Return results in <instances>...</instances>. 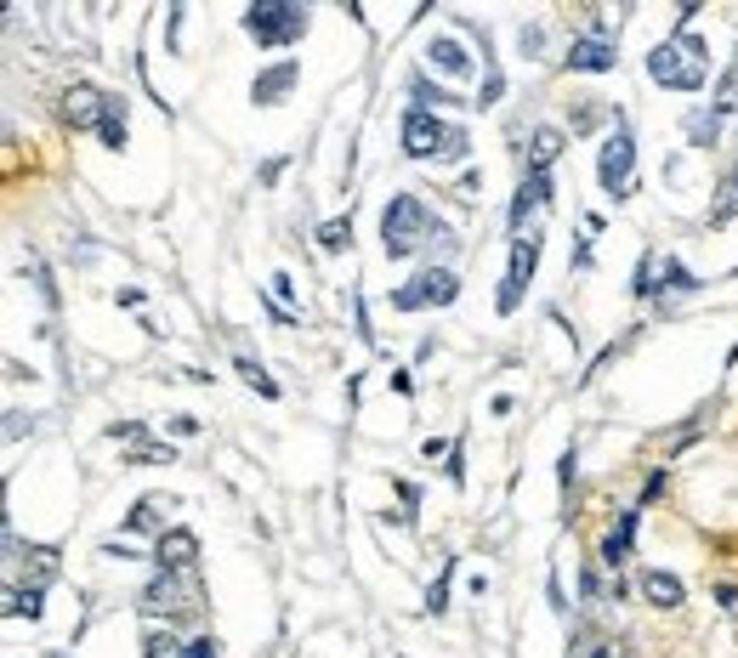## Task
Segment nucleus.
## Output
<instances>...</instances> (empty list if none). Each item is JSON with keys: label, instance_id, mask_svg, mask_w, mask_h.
I'll use <instances>...</instances> for the list:
<instances>
[{"label": "nucleus", "instance_id": "1", "mask_svg": "<svg viewBox=\"0 0 738 658\" xmlns=\"http://www.w3.org/2000/svg\"><path fill=\"white\" fill-rule=\"evenodd\" d=\"M426 244H449V227H443L415 193H398V199L381 210V250H387L392 261H404V256H415V250H426Z\"/></svg>", "mask_w": 738, "mask_h": 658}, {"label": "nucleus", "instance_id": "2", "mask_svg": "<svg viewBox=\"0 0 738 658\" xmlns=\"http://www.w3.org/2000/svg\"><path fill=\"white\" fill-rule=\"evenodd\" d=\"M648 74L670 91H704V80H710V46L699 35L676 29L670 40H659L648 52Z\"/></svg>", "mask_w": 738, "mask_h": 658}, {"label": "nucleus", "instance_id": "3", "mask_svg": "<svg viewBox=\"0 0 738 658\" xmlns=\"http://www.w3.org/2000/svg\"><path fill=\"white\" fill-rule=\"evenodd\" d=\"M398 142H404L409 159H466L472 154V137H466L460 125H438L432 108H409Z\"/></svg>", "mask_w": 738, "mask_h": 658}, {"label": "nucleus", "instance_id": "4", "mask_svg": "<svg viewBox=\"0 0 738 658\" xmlns=\"http://www.w3.org/2000/svg\"><path fill=\"white\" fill-rule=\"evenodd\" d=\"M245 29L256 35V46L279 52V46L307 35V6H296V0H256L245 12Z\"/></svg>", "mask_w": 738, "mask_h": 658}, {"label": "nucleus", "instance_id": "5", "mask_svg": "<svg viewBox=\"0 0 738 658\" xmlns=\"http://www.w3.org/2000/svg\"><path fill=\"white\" fill-rule=\"evenodd\" d=\"M597 176H602V193L625 199L631 193V176H636V137H631V120L614 108V137L602 142V159H597Z\"/></svg>", "mask_w": 738, "mask_h": 658}, {"label": "nucleus", "instance_id": "6", "mask_svg": "<svg viewBox=\"0 0 738 658\" xmlns=\"http://www.w3.org/2000/svg\"><path fill=\"white\" fill-rule=\"evenodd\" d=\"M460 295V278L455 267H421V273L392 290V307L398 312H421V307H449Z\"/></svg>", "mask_w": 738, "mask_h": 658}, {"label": "nucleus", "instance_id": "7", "mask_svg": "<svg viewBox=\"0 0 738 658\" xmlns=\"http://www.w3.org/2000/svg\"><path fill=\"white\" fill-rule=\"evenodd\" d=\"M199 602V579L194 573H171V568H159L154 579H148V590H142V613H188V607Z\"/></svg>", "mask_w": 738, "mask_h": 658}, {"label": "nucleus", "instance_id": "8", "mask_svg": "<svg viewBox=\"0 0 738 658\" xmlns=\"http://www.w3.org/2000/svg\"><path fill=\"white\" fill-rule=\"evenodd\" d=\"M534 267H540V239L528 233V239L511 244V273H506V284H500V312L523 307V290H528V278H534Z\"/></svg>", "mask_w": 738, "mask_h": 658}, {"label": "nucleus", "instance_id": "9", "mask_svg": "<svg viewBox=\"0 0 738 658\" xmlns=\"http://www.w3.org/2000/svg\"><path fill=\"white\" fill-rule=\"evenodd\" d=\"M619 69V52H614V40L602 35H580L574 40V52H568V74H608Z\"/></svg>", "mask_w": 738, "mask_h": 658}, {"label": "nucleus", "instance_id": "10", "mask_svg": "<svg viewBox=\"0 0 738 658\" xmlns=\"http://www.w3.org/2000/svg\"><path fill=\"white\" fill-rule=\"evenodd\" d=\"M545 205H551V176H545V171H528L523 188H517V199H511V227L523 233V222L534 216V210H545Z\"/></svg>", "mask_w": 738, "mask_h": 658}, {"label": "nucleus", "instance_id": "11", "mask_svg": "<svg viewBox=\"0 0 738 658\" xmlns=\"http://www.w3.org/2000/svg\"><path fill=\"white\" fill-rule=\"evenodd\" d=\"M296 80H301V69L290 63V57H284V63H273V69H262L256 80H250V97H256L262 108H267V103H284V91L296 86Z\"/></svg>", "mask_w": 738, "mask_h": 658}, {"label": "nucleus", "instance_id": "12", "mask_svg": "<svg viewBox=\"0 0 738 658\" xmlns=\"http://www.w3.org/2000/svg\"><path fill=\"white\" fill-rule=\"evenodd\" d=\"M103 91H91V86H74L69 91V103H63V114H69V125H80V131H86V125H103Z\"/></svg>", "mask_w": 738, "mask_h": 658}, {"label": "nucleus", "instance_id": "13", "mask_svg": "<svg viewBox=\"0 0 738 658\" xmlns=\"http://www.w3.org/2000/svg\"><path fill=\"white\" fill-rule=\"evenodd\" d=\"M23 556V551H18ZM57 568H63V556L52 551V545H29V556H23V573H29V590H46L57 579Z\"/></svg>", "mask_w": 738, "mask_h": 658}, {"label": "nucleus", "instance_id": "14", "mask_svg": "<svg viewBox=\"0 0 738 658\" xmlns=\"http://www.w3.org/2000/svg\"><path fill=\"white\" fill-rule=\"evenodd\" d=\"M154 562L159 568H188V562H194V534H188V528H176V534H159V545H154Z\"/></svg>", "mask_w": 738, "mask_h": 658}, {"label": "nucleus", "instance_id": "15", "mask_svg": "<svg viewBox=\"0 0 738 658\" xmlns=\"http://www.w3.org/2000/svg\"><path fill=\"white\" fill-rule=\"evenodd\" d=\"M642 596H648L653 607H682V579L676 573H642Z\"/></svg>", "mask_w": 738, "mask_h": 658}, {"label": "nucleus", "instance_id": "16", "mask_svg": "<svg viewBox=\"0 0 738 658\" xmlns=\"http://www.w3.org/2000/svg\"><path fill=\"white\" fill-rule=\"evenodd\" d=\"M557 154H563V131H557V125H540V131H534V148H528V171H551Z\"/></svg>", "mask_w": 738, "mask_h": 658}, {"label": "nucleus", "instance_id": "17", "mask_svg": "<svg viewBox=\"0 0 738 658\" xmlns=\"http://www.w3.org/2000/svg\"><path fill=\"white\" fill-rule=\"evenodd\" d=\"M631 539H636V511H625V517H619V528L602 539V562H608V568H625V556H631Z\"/></svg>", "mask_w": 738, "mask_h": 658}, {"label": "nucleus", "instance_id": "18", "mask_svg": "<svg viewBox=\"0 0 738 658\" xmlns=\"http://www.w3.org/2000/svg\"><path fill=\"white\" fill-rule=\"evenodd\" d=\"M426 57H432L443 74H472V57L460 52V40H449V35L432 40V46H426Z\"/></svg>", "mask_w": 738, "mask_h": 658}, {"label": "nucleus", "instance_id": "19", "mask_svg": "<svg viewBox=\"0 0 738 658\" xmlns=\"http://www.w3.org/2000/svg\"><path fill=\"white\" fill-rule=\"evenodd\" d=\"M710 114H738V57L727 63V74H721L716 91H710Z\"/></svg>", "mask_w": 738, "mask_h": 658}, {"label": "nucleus", "instance_id": "20", "mask_svg": "<svg viewBox=\"0 0 738 658\" xmlns=\"http://www.w3.org/2000/svg\"><path fill=\"white\" fill-rule=\"evenodd\" d=\"M103 148H125V97H108L103 103Z\"/></svg>", "mask_w": 738, "mask_h": 658}, {"label": "nucleus", "instance_id": "21", "mask_svg": "<svg viewBox=\"0 0 738 658\" xmlns=\"http://www.w3.org/2000/svg\"><path fill=\"white\" fill-rule=\"evenodd\" d=\"M142 658H188V641H176L171 630H148L142 636Z\"/></svg>", "mask_w": 738, "mask_h": 658}, {"label": "nucleus", "instance_id": "22", "mask_svg": "<svg viewBox=\"0 0 738 658\" xmlns=\"http://www.w3.org/2000/svg\"><path fill=\"white\" fill-rule=\"evenodd\" d=\"M687 137H693V148H716V137H721V114H687Z\"/></svg>", "mask_w": 738, "mask_h": 658}, {"label": "nucleus", "instance_id": "23", "mask_svg": "<svg viewBox=\"0 0 738 658\" xmlns=\"http://www.w3.org/2000/svg\"><path fill=\"white\" fill-rule=\"evenodd\" d=\"M165 505H171V500H159V494H148V500H142L137 511H131V517H125V528H131V534H148V528H159V517H165Z\"/></svg>", "mask_w": 738, "mask_h": 658}, {"label": "nucleus", "instance_id": "24", "mask_svg": "<svg viewBox=\"0 0 738 658\" xmlns=\"http://www.w3.org/2000/svg\"><path fill=\"white\" fill-rule=\"evenodd\" d=\"M738 216V171L721 182V199H716V210H710V227H721V222H733Z\"/></svg>", "mask_w": 738, "mask_h": 658}, {"label": "nucleus", "instance_id": "25", "mask_svg": "<svg viewBox=\"0 0 738 658\" xmlns=\"http://www.w3.org/2000/svg\"><path fill=\"white\" fill-rule=\"evenodd\" d=\"M233 369H239V375H245V386H256L262 398H279V386L262 375V364H256V358H245V352H239V358H233Z\"/></svg>", "mask_w": 738, "mask_h": 658}, {"label": "nucleus", "instance_id": "26", "mask_svg": "<svg viewBox=\"0 0 738 658\" xmlns=\"http://www.w3.org/2000/svg\"><path fill=\"white\" fill-rule=\"evenodd\" d=\"M347 239H352V222H347V216H335V222L318 227V244H324V250H347Z\"/></svg>", "mask_w": 738, "mask_h": 658}, {"label": "nucleus", "instance_id": "27", "mask_svg": "<svg viewBox=\"0 0 738 658\" xmlns=\"http://www.w3.org/2000/svg\"><path fill=\"white\" fill-rule=\"evenodd\" d=\"M165 460H176L171 443H142V449H131V466H165Z\"/></svg>", "mask_w": 738, "mask_h": 658}, {"label": "nucleus", "instance_id": "28", "mask_svg": "<svg viewBox=\"0 0 738 658\" xmlns=\"http://www.w3.org/2000/svg\"><path fill=\"white\" fill-rule=\"evenodd\" d=\"M6 613H29V619H40V590L12 585V602H6Z\"/></svg>", "mask_w": 738, "mask_h": 658}, {"label": "nucleus", "instance_id": "29", "mask_svg": "<svg viewBox=\"0 0 738 658\" xmlns=\"http://www.w3.org/2000/svg\"><path fill=\"white\" fill-rule=\"evenodd\" d=\"M409 91H415V108H432V103H455V97H449V91H443V86H432V80H415V86H409Z\"/></svg>", "mask_w": 738, "mask_h": 658}, {"label": "nucleus", "instance_id": "30", "mask_svg": "<svg viewBox=\"0 0 738 658\" xmlns=\"http://www.w3.org/2000/svg\"><path fill=\"white\" fill-rule=\"evenodd\" d=\"M665 284H670V290H699V278H687L682 261H665Z\"/></svg>", "mask_w": 738, "mask_h": 658}, {"label": "nucleus", "instance_id": "31", "mask_svg": "<svg viewBox=\"0 0 738 658\" xmlns=\"http://www.w3.org/2000/svg\"><path fill=\"white\" fill-rule=\"evenodd\" d=\"M426 607H432V613H443V607H449V585H443V579L426 590Z\"/></svg>", "mask_w": 738, "mask_h": 658}, {"label": "nucleus", "instance_id": "32", "mask_svg": "<svg viewBox=\"0 0 738 658\" xmlns=\"http://www.w3.org/2000/svg\"><path fill=\"white\" fill-rule=\"evenodd\" d=\"M659 494H665V471H653V477H648V488H642V505H653Z\"/></svg>", "mask_w": 738, "mask_h": 658}, {"label": "nucleus", "instance_id": "33", "mask_svg": "<svg viewBox=\"0 0 738 658\" xmlns=\"http://www.w3.org/2000/svg\"><path fill=\"white\" fill-rule=\"evenodd\" d=\"M602 120V108H574V131H591Z\"/></svg>", "mask_w": 738, "mask_h": 658}, {"label": "nucleus", "instance_id": "34", "mask_svg": "<svg viewBox=\"0 0 738 658\" xmlns=\"http://www.w3.org/2000/svg\"><path fill=\"white\" fill-rule=\"evenodd\" d=\"M188 658H216V641H211V636H199V641H188Z\"/></svg>", "mask_w": 738, "mask_h": 658}, {"label": "nucleus", "instance_id": "35", "mask_svg": "<svg viewBox=\"0 0 738 658\" xmlns=\"http://www.w3.org/2000/svg\"><path fill=\"white\" fill-rule=\"evenodd\" d=\"M273 295H279V301H290V295H296V284H290V273H279V278H273Z\"/></svg>", "mask_w": 738, "mask_h": 658}, {"label": "nucleus", "instance_id": "36", "mask_svg": "<svg viewBox=\"0 0 738 658\" xmlns=\"http://www.w3.org/2000/svg\"><path fill=\"white\" fill-rule=\"evenodd\" d=\"M591 658H619V647L614 641H591Z\"/></svg>", "mask_w": 738, "mask_h": 658}, {"label": "nucleus", "instance_id": "37", "mask_svg": "<svg viewBox=\"0 0 738 658\" xmlns=\"http://www.w3.org/2000/svg\"><path fill=\"white\" fill-rule=\"evenodd\" d=\"M716 596H721V607H738V585H721Z\"/></svg>", "mask_w": 738, "mask_h": 658}]
</instances>
